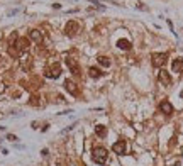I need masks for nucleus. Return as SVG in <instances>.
<instances>
[{
  "instance_id": "9d476101",
  "label": "nucleus",
  "mask_w": 183,
  "mask_h": 166,
  "mask_svg": "<svg viewBox=\"0 0 183 166\" xmlns=\"http://www.w3.org/2000/svg\"><path fill=\"white\" fill-rule=\"evenodd\" d=\"M66 64L70 66V69L73 71L75 75H80V68H78V64H76V63L71 59V58H68V59H66Z\"/></svg>"
},
{
  "instance_id": "0eeeda50",
  "label": "nucleus",
  "mask_w": 183,
  "mask_h": 166,
  "mask_svg": "<svg viewBox=\"0 0 183 166\" xmlns=\"http://www.w3.org/2000/svg\"><path fill=\"white\" fill-rule=\"evenodd\" d=\"M159 109H161V112H163V114H166V115L173 114V105L169 104L168 100H163L161 104H159Z\"/></svg>"
},
{
  "instance_id": "39448f33",
  "label": "nucleus",
  "mask_w": 183,
  "mask_h": 166,
  "mask_svg": "<svg viewBox=\"0 0 183 166\" xmlns=\"http://www.w3.org/2000/svg\"><path fill=\"white\" fill-rule=\"evenodd\" d=\"M158 78H159V82H161L163 85H166V87L171 85V75H169L168 71L161 69V71H159V75H158Z\"/></svg>"
},
{
  "instance_id": "dca6fc26",
  "label": "nucleus",
  "mask_w": 183,
  "mask_h": 166,
  "mask_svg": "<svg viewBox=\"0 0 183 166\" xmlns=\"http://www.w3.org/2000/svg\"><path fill=\"white\" fill-rule=\"evenodd\" d=\"M7 137L10 139V141H15V139H17V137H15V136H12V134H9V136H7Z\"/></svg>"
},
{
  "instance_id": "ddd939ff",
  "label": "nucleus",
  "mask_w": 183,
  "mask_h": 166,
  "mask_svg": "<svg viewBox=\"0 0 183 166\" xmlns=\"http://www.w3.org/2000/svg\"><path fill=\"white\" fill-rule=\"evenodd\" d=\"M117 46L121 49H131V41L129 39H119L117 41Z\"/></svg>"
},
{
  "instance_id": "a211bd4d",
  "label": "nucleus",
  "mask_w": 183,
  "mask_h": 166,
  "mask_svg": "<svg viewBox=\"0 0 183 166\" xmlns=\"http://www.w3.org/2000/svg\"><path fill=\"white\" fill-rule=\"evenodd\" d=\"M182 97H183V92H182Z\"/></svg>"
},
{
  "instance_id": "20e7f679",
  "label": "nucleus",
  "mask_w": 183,
  "mask_h": 166,
  "mask_svg": "<svg viewBox=\"0 0 183 166\" xmlns=\"http://www.w3.org/2000/svg\"><path fill=\"white\" fill-rule=\"evenodd\" d=\"M168 59V54L166 53H154L153 54V63H154L156 66H163L164 63Z\"/></svg>"
},
{
  "instance_id": "f257e3e1",
  "label": "nucleus",
  "mask_w": 183,
  "mask_h": 166,
  "mask_svg": "<svg viewBox=\"0 0 183 166\" xmlns=\"http://www.w3.org/2000/svg\"><path fill=\"white\" fill-rule=\"evenodd\" d=\"M92 158L97 165H103L107 161V149L102 147V146H95L93 151H92Z\"/></svg>"
},
{
  "instance_id": "4468645a",
  "label": "nucleus",
  "mask_w": 183,
  "mask_h": 166,
  "mask_svg": "<svg viewBox=\"0 0 183 166\" xmlns=\"http://www.w3.org/2000/svg\"><path fill=\"white\" fill-rule=\"evenodd\" d=\"M88 73H90L92 78H100V76H102V71L98 68H95V66H92V68L88 69Z\"/></svg>"
},
{
  "instance_id": "9b49d317",
  "label": "nucleus",
  "mask_w": 183,
  "mask_h": 166,
  "mask_svg": "<svg viewBox=\"0 0 183 166\" xmlns=\"http://www.w3.org/2000/svg\"><path fill=\"white\" fill-rule=\"evenodd\" d=\"M95 132H97V136H98V137H105V136H107V127H105V125H102V124H98L97 127H95Z\"/></svg>"
},
{
  "instance_id": "6e6552de",
  "label": "nucleus",
  "mask_w": 183,
  "mask_h": 166,
  "mask_svg": "<svg viewBox=\"0 0 183 166\" xmlns=\"http://www.w3.org/2000/svg\"><path fill=\"white\" fill-rule=\"evenodd\" d=\"M171 69H173L175 73H180V71H183V59H182V58H176L175 61L171 63Z\"/></svg>"
},
{
  "instance_id": "1a4fd4ad",
  "label": "nucleus",
  "mask_w": 183,
  "mask_h": 166,
  "mask_svg": "<svg viewBox=\"0 0 183 166\" xmlns=\"http://www.w3.org/2000/svg\"><path fill=\"white\" fill-rule=\"evenodd\" d=\"M29 37H31L34 42H42V34H41L37 29H32V31L29 32Z\"/></svg>"
},
{
  "instance_id": "7ed1b4c3",
  "label": "nucleus",
  "mask_w": 183,
  "mask_h": 166,
  "mask_svg": "<svg viewBox=\"0 0 183 166\" xmlns=\"http://www.w3.org/2000/svg\"><path fill=\"white\" fill-rule=\"evenodd\" d=\"M78 31H80V26H78L76 21H70L66 24V27H65V32H66L68 36H75Z\"/></svg>"
},
{
  "instance_id": "f03ea898",
  "label": "nucleus",
  "mask_w": 183,
  "mask_h": 166,
  "mask_svg": "<svg viewBox=\"0 0 183 166\" xmlns=\"http://www.w3.org/2000/svg\"><path fill=\"white\" fill-rule=\"evenodd\" d=\"M61 73V64L60 63H53L51 66H47L46 69V76L47 78H58Z\"/></svg>"
},
{
  "instance_id": "423d86ee",
  "label": "nucleus",
  "mask_w": 183,
  "mask_h": 166,
  "mask_svg": "<svg viewBox=\"0 0 183 166\" xmlns=\"http://www.w3.org/2000/svg\"><path fill=\"white\" fill-rule=\"evenodd\" d=\"M112 151L115 154H124L126 152V141H117L114 146H112Z\"/></svg>"
},
{
  "instance_id": "2eb2a0df",
  "label": "nucleus",
  "mask_w": 183,
  "mask_h": 166,
  "mask_svg": "<svg viewBox=\"0 0 183 166\" xmlns=\"http://www.w3.org/2000/svg\"><path fill=\"white\" fill-rule=\"evenodd\" d=\"M98 64H102L103 68H108L110 66V59L107 56H98Z\"/></svg>"
},
{
  "instance_id": "6ab92c4d",
  "label": "nucleus",
  "mask_w": 183,
  "mask_h": 166,
  "mask_svg": "<svg viewBox=\"0 0 183 166\" xmlns=\"http://www.w3.org/2000/svg\"><path fill=\"white\" fill-rule=\"evenodd\" d=\"M0 59H2V56H0Z\"/></svg>"
},
{
  "instance_id": "f3484780",
  "label": "nucleus",
  "mask_w": 183,
  "mask_h": 166,
  "mask_svg": "<svg viewBox=\"0 0 183 166\" xmlns=\"http://www.w3.org/2000/svg\"><path fill=\"white\" fill-rule=\"evenodd\" d=\"M0 92H2V83H0Z\"/></svg>"
},
{
  "instance_id": "f8f14e48",
  "label": "nucleus",
  "mask_w": 183,
  "mask_h": 166,
  "mask_svg": "<svg viewBox=\"0 0 183 166\" xmlns=\"http://www.w3.org/2000/svg\"><path fill=\"white\" fill-rule=\"evenodd\" d=\"M65 87H66V90L71 93V95H76V88H75V83L71 80H65Z\"/></svg>"
}]
</instances>
